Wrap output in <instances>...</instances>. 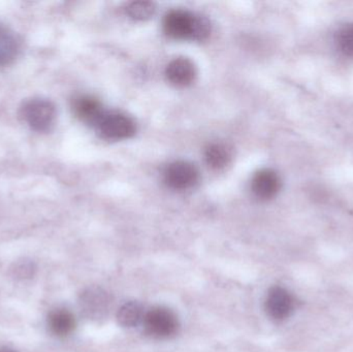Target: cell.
<instances>
[{"label":"cell","mask_w":353,"mask_h":352,"mask_svg":"<svg viewBox=\"0 0 353 352\" xmlns=\"http://www.w3.org/2000/svg\"><path fill=\"white\" fill-rule=\"evenodd\" d=\"M163 28L169 37L176 39L203 41L211 33L207 18L182 10L170 12L165 16Z\"/></svg>","instance_id":"obj_1"},{"label":"cell","mask_w":353,"mask_h":352,"mask_svg":"<svg viewBox=\"0 0 353 352\" xmlns=\"http://www.w3.org/2000/svg\"><path fill=\"white\" fill-rule=\"evenodd\" d=\"M21 117L25 123L37 132H48L55 124L57 111L51 101L41 97L28 99L21 107Z\"/></svg>","instance_id":"obj_2"},{"label":"cell","mask_w":353,"mask_h":352,"mask_svg":"<svg viewBox=\"0 0 353 352\" xmlns=\"http://www.w3.org/2000/svg\"><path fill=\"white\" fill-rule=\"evenodd\" d=\"M94 126L103 138L111 141L132 138L137 130L132 118L118 112H103Z\"/></svg>","instance_id":"obj_3"},{"label":"cell","mask_w":353,"mask_h":352,"mask_svg":"<svg viewBox=\"0 0 353 352\" xmlns=\"http://www.w3.org/2000/svg\"><path fill=\"white\" fill-rule=\"evenodd\" d=\"M144 324L147 333L157 339H168L174 336L179 328L175 314L163 307H155L147 312Z\"/></svg>","instance_id":"obj_4"},{"label":"cell","mask_w":353,"mask_h":352,"mask_svg":"<svg viewBox=\"0 0 353 352\" xmlns=\"http://www.w3.org/2000/svg\"><path fill=\"white\" fill-rule=\"evenodd\" d=\"M83 315L93 322H101L107 318L110 311L109 295L101 287H89L83 291L79 301Z\"/></svg>","instance_id":"obj_5"},{"label":"cell","mask_w":353,"mask_h":352,"mask_svg":"<svg viewBox=\"0 0 353 352\" xmlns=\"http://www.w3.org/2000/svg\"><path fill=\"white\" fill-rule=\"evenodd\" d=\"M165 182L170 188L175 190H187L193 187L199 181V171L192 163L187 161H175L165 169Z\"/></svg>","instance_id":"obj_6"},{"label":"cell","mask_w":353,"mask_h":352,"mask_svg":"<svg viewBox=\"0 0 353 352\" xmlns=\"http://www.w3.org/2000/svg\"><path fill=\"white\" fill-rule=\"evenodd\" d=\"M294 302L292 295L282 287H273L265 300V310L274 320H284L294 311Z\"/></svg>","instance_id":"obj_7"},{"label":"cell","mask_w":353,"mask_h":352,"mask_svg":"<svg viewBox=\"0 0 353 352\" xmlns=\"http://www.w3.org/2000/svg\"><path fill=\"white\" fill-rule=\"evenodd\" d=\"M281 187L279 176L272 169H261L255 174L251 183L253 194L259 200H269L277 196Z\"/></svg>","instance_id":"obj_8"},{"label":"cell","mask_w":353,"mask_h":352,"mask_svg":"<svg viewBox=\"0 0 353 352\" xmlns=\"http://www.w3.org/2000/svg\"><path fill=\"white\" fill-rule=\"evenodd\" d=\"M168 80L178 87L190 85L196 76L194 64L187 58H176L170 62L165 70Z\"/></svg>","instance_id":"obj_9"},{"label":"cell","mask_w":353,"mask_h":352,"mask_svg":"<svg viewBox=\"0 0 353 352\" xmlns=\"http://www.w3.org/2000/svg\"><path fill=\"white\" fill-rule=\"evenodd\" d=\"M76 115L86 123L95 125L103 114V105L97 99L90 96H80L74 101Z\"/></svg>","instance_id":"obj_10"},{"label":"cell","mask_w":353,"mask_h":352,"mask_svg":"<svg viewBox=\"0 0 353 352\" xmlns=\"http://www.w3.org/2000/svg\"><path fill=\"white\" fill-rule=\"evenodd\" d=\"M50 330L58 337L70 335L76 327V320L72 312L65 309H57L52 312L48 320Z\"/></svg>","instance_id":"obj_11"},{"label":"cell","mask_w":353,"mask_h":352,"mask_svg":"<svg viewBox=\"0 0 353 352\" xmlns=\"http://www.w3.org/2000/svg\"><path fill=\"white\" fill-rule=\"evenodd\" d=\"M144 318V310L138 302H128L118 310V324L123 328H134L140 324Z\"/></svg>","instance_id":"obj_12"},{"label":"cell","mask_w":353,"mask_h":352,"mask_svg":"<svg viewBox=\"0 0 353 352\" xmlns=\"http://www.w3.org/2000/svg\"><path fill=\"white\" fill-rule=\"evenodd\" d=\"M205 158L212 169H223L232 159V152L225 145L215 143L205 149Z\"/></svg>","instance_id":"obj_13"},{"label":"cell","mask_w":353,"mask_h":352,"mask_svg":"<svg viewBox=\"0 0 353 352\" xmlns=\"http://www.w3.org/2000/svg\"><path fill=\"white\" fill-rule=\"evenodd\" d=\"M19 45L14 35L0 28V65H8L18 55Z\"/></svg>","instance_id":"obj_14"},{"label":"cell","mask_w":353,"mask_h":352,"mask_svg":"<svg viewBox=\"0 0 353 352\" xmlns=\"http://www.w3.org/2000/svg\"><path fill=\"white\" fill-rule=\"evenodd\" d=\"M126 12L130 18L144 21L150 19L154 14L155 6L150 1H134L128 4Z\"/></svg>","instance_id":"obj_15"},{"label":"cell","mask_w":353,"mask_h":352,"mask_svg":"<svg viewBox=\"0 0 353 352\" xmlns=\"http://www.w3.org/2000/svg\"><path fill=\"white\" fill-rule=\"evenodd\" d=\"M337 45L340 51L353 57V25L345 27L337 35Z\"/></svg>","instance_id":"obj_16"},{"label":"cell","mask_w":353,"mask_h":352,"mask_svg":"<svg viewBox=\"0 0 353 352\" xmlns=\"http://www.w3.org/2000/svg\"><path fill=\"white\" fill-rule=\"evenodd\" d=\"M0 352H16V351H10V349H0Z\"/></svg>","instance_id":"obj_17"}]
</instances>
